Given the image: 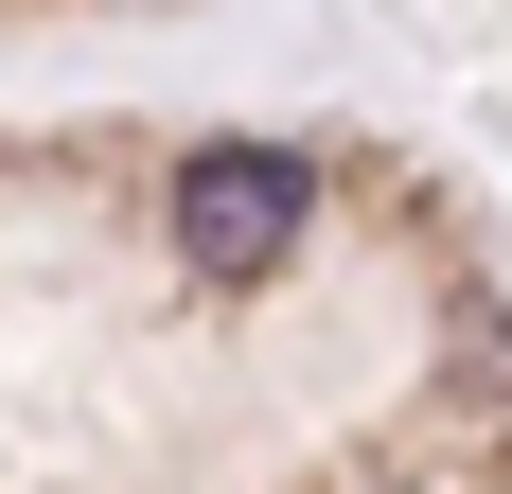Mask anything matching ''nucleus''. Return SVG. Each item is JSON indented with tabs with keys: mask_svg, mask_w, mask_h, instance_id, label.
Wrapping results in <instances>:
<instances>
[{
	"mask_svg": "<svg viewBox=\"0 0 512 494\" xmlns=\"http://www.w3.org/2000/svg\"><path fill=\"white\" fill-rule=\"evenodd\" d=\"M301 212H318V177L283 142H195L177 159V265H195V283H265V265L301 247Z\"/></svg>",
	"mask_w": 512,
	"mask_h": 494,
	"instance_id": "obj_1",
	"label": "nucleus"
}]
</instances>
